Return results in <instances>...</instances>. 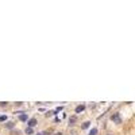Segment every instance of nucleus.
Segmentation results:
<instances>
[{
    "mask_svg": "<svg viewBox=\"0 0 135 135\" xmlns=\"http://www.w3.org/2000/svg\"><path fill=\"white\" fill-rule=\"evenodd\" d=\"M19 120H22V122H27V120H29V115L24 114V112L20 114V115H19Z\"/></svg>",
    "mask_w": 135,
    "mask_h": 135,
    "instance_id": "20e7f679",
    "label": "nucleus"
},
{
    "mask_svg": "<svg viewBox=\"0 0 135 135\" xmlns=\"http://www.w3.org/2000/svg\"><path fill=\"white\" fill-rule=\"evenodd\" d=\"M84 110H85V104H81V106H77L76 107L74 112H76V114H80V112H82Z\"/></svg>",
    "mask_w": 135,
    "mask_h": 135,
    "instance_id": "7ed1b4c3",
    "label": "nucleus"
},
{
    "mask_svg": "<svg viewBox=\"0 0 135 135\" xmlns=\"http://www.w3.org/2000/svg\"><path fill=\"white\" fill-rule=\"evenodd\" d=\"M111 120L115 123H118V124H120L122 123V118H120V115H119V112H115L112 116H111Z\"/></svg>",
    "mask_w": 135,
    "mask_h": 135,
    "instance_id": "f257e3e1",
    "label": "nucleus"
},
{
    "mask_svg": "<svg viewBox=\"0 0 135 135\" xmlns=\"http://www.w3.org/2000/svg\"><path fill=\"white\" fill-rule=\"evenodd\" d=\"M54 135H62V132H55Z\"/></svg>",
    "mask_w": 135,
    "mask_h": 135,
    "instance_id": "f8f14e48",
    "label": "nucleus"
},
{
    "mask_svg": "<svg viewBox=\"0 0 135 135\" xmlns=\"http://www.w3.org/2000/svg\"><path fill=\"white\" fill-rule=\"evenodd\" d=\"M76 120H77V118H76V116H72V118L69 119V124H73V123L76 122Z\"/></svg>",
    "mask_w": 135,
    "mask_h": 135,
    "instance_id": "423d86ee",
    "label": "nucleus"
},
{
    "mask_svg": "<svg viewBox=\"0 0 135 135\" xmlns=\"http://www.w3.org/2000/svg\"><path fill=\"white\" fill-rule=\"evenodd\" d=\"M37 119L35 118H31V119H29V120H27V126H29V128H33V127H35L37 126Z\"/></svg>",
    "mask_w": 135,
    "mask_h": 135,
    "instance_id": "f03ea898",
    "label": "nucleus"
},
{
    "mask_svg": "<svg viewBox=\"0 0 135 135\" xmlns=\"http://www.w3.org/2000/svg\"><path fill=\"white\" fill-rule=\"evenodd\" d=\"M4 126H5V128H8V130H12L14 127H15V123H12V122H8V123H5Z\"/></svg>",
    "mask_w": 135,
    "mask_h": 135,
    "instance_id": "39448f33",
    "label": "nucleus"
},
{
    "mask_svg": "<svg viewBox=\"0 0 135 135\" xmlns=\"http://www.w3.org/2000/svg\"><path fill=\"white\" fill-rule=\"evenodd\" d=\"M89 126H91V122H85V123H82V126L81 127H82V128H88Z\"/></svg>",
    "mask_w": 135,
    "mask_h": 135,
    "instance_id": "0eeeda50",
    "label": "nucleus"
},
{
    "mask_svg": "<svg viewBox=\"0 0 135 135\" xmlns=\"http://www.w3.org/2000/svg\"><path fill=\"white\" fill-rule=\"evenodd\" d=\"M26 134H33V128H29V127H27V128H26Z\"/></svg>",
    "mask_w": 135,
    "mask_h": 135,
    "instance_id": "9d476101",
    "label": "nucleus"
},
{
    "mask_svg": "<svg viewBox=\"0 0 135 135\" xmlns=\"http://www.w3.org/2000/svg\"><path fill=\"white\" fill-rule=\"evenodd\" d=\"M96 134H97V128H92L89 131V135H96Z\"/></svg>",
    "mask_w": 135,
    "mask_h": 135,
    "instance_id": "6e6552de",
    "label": "nucleus"
},
{
    "mask_svg": "<svg viewBox=\"0 0 135 135\" xmlns=\"http://www.w3.org/2000/svg\"><path fill=\"white\" fill-rule=\"evenodd\" d=\"M7 120V116L5 115H0V122H5Z\"/></svg>",
    "mask_w": 135,
    "mask_h": 135,
    "instance_id": "1a4fd4ad",
    "label": "nucleus"
},
{
    "mask_svg": "<svg viewBox=\"0 0 135 135\" xmlns=\"http://www.w3.org/2000/svg\"><path fill=\"white\" fill-rule=\"evenodd\" d=\"M0 106H1V107H5V106H7V103H4V101H1V103H0Z\"/></svg>",
    "mask_w": 135,
    "mask_h": 135,
    "instance_id": "9b49d317",
    "label": "nucleus"
}]
</instances>
